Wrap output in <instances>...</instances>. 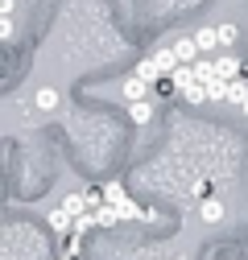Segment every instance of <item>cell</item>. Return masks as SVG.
<instances>
[{"label": "cell", "mask_w": 248, "mask_h": 260, "mask_svg": "<svg viewBox=\"0 0 248 260\" xmlns=\"http://www.w3.org/2000/svg\"><path fill=\"white\" fill-rule=\"evenodd\" d=\"M224 211H228V207H224L220 199H203V203H199V219H203V223H220Z\"/></svg>", "instance_id": "obj_9"}, {"label": "cell", "mask_w": 248, "mask_h": 260, "mask_svg": "<svg viewBox=\"0 0 248 260\" xmlns=\"http://www.w3.org/2000/svg\"><path fill=\"white\" fill-rule=\"evenodd\" d=\"M62 207H67V211H71L75 219L91 211V203H87V194H79V190H75V194H67V199H62Z\"/></svg>", "instance_id": "obj_12"}, {"label": "cell", "mask_w": 248, "mask_h": 260, "mask_svg": "<svg viewBox=\"0 0 248 260\" xmlns=\"http://www.w3.org/2000/svg\"><path fill=\"white\" fill-rule=\"evenodd\" d=\"M34 108H38L42 116L58 112V91H54V87H38V91H34Z\"/></svg>", "instance_id": "obj_5"}, {"label": "cell", "mask_w": 248, "mask_h": 260, "mask_svg": "<svg viewBox=\"0 0 248 260\" xmlns=\"http://www.w3.org/2000/svg\"><path fill=\"white\" fill-rule=\"evenodd\" d=\"M174 54H178L182 67H195L203 50H199V42H195V34H191V38H178V42H174Z\"/></svg>", "instance_id": "obj_4"}, {"label": "cell", "mask_w": 248, "mask_h": 260, "mask_svg": "<svg viewBox=\"0 0 248 260\" xmlns=\"http://www.w3.org/2000/svg\"><path fill=\"white\" fill-rule=\"evenodd\" d=\"M96 227H100V215H96V211H87V215H79V219H75V236L96 232Z\"/></svg>", "instance_id": "obj_16"}, {"label": "cell", "mask_w": 248, "mask_h": 260, "mask_svg": "<svg viewBox=\"0 0 248 260\" xmlns=\"http://www.w3.org/2000/svg\"><path fill=\"white\" fill-rule=\"evenodd\" d=\"M129 116H133V124H149V120H153V104H149V100L129 104Z\"/></svg>", "instance_id": "obj_13"}, {"label": "cell", "mask_w": 248, "mask_h": 260, "mask_svg": "<svg viewBox=\"0 0 248 260\" xmlns=\"http://www.w3.org/2000/svg\"><path fill=\"white\" fill-rule=\"evenodd\" d=\"M133 75H137V79H145V83H149V87H158V83H162V79H166V71H162V67H158V58H153V54H149V58H141V62H137V67H133Z\"/></svg>", "instance_id": "obj_1"}, {"label": "cell", "mask_w": 248, "mask_h": 260, "mask_svg": "<svg viewBox=\"0 0 248 260\" xmlns=\"http://www.w3.org/2000/svg\"><path fill=\"white\" fill-rule=\"evenodd\" d=\"M182 100H186V104H195V108H203V104H211V95H207V83H199V87H191V91L182 95Z\"/></svg>", "instance_id": "obj_15"}, {"label": "cell", "mask_w": 248, "mask_h": 260, "mask_svg": "<svg viewBox=\"0 0 248 260\" xmlns=\"http://www.w3.org/2000/svg\"><path fill=\"white\" fill-rule=\"evenodd\" d=\"M195 75H199V83H215V79H220V75H215V62H207V58L195 62Z\"/></svg>", "instance_id": "obj_17"}, {"label": "cell", "mask_w": 248, "mask_h": 260, "mask_svg": "<svg viewBox=\"0 0 248 260\" xmlns=\"http://www.w3.org/2000/svg\"><path fill=\"white\" fill-rule=\"evenodd\" d=\"M116 211H120V223H129V219H149V211H141V207H137L133 199H124V203H120Z\"/></svg>", "instance_id": "obj_14"}, {"label": "cell", "mask_w": 248, "mask_h": 260, "mask_svg": "<svg viewBox=\"0 0 248 260\" xmlns=\"http://www.w3.org/2000/svg\"><path fill=\"white\" fill-rule=\"evenodd\" d=\"M120 91H124V104H141V100H145V95H149L153 87H149L145 79H137V75H129V79L120 83Z\"/></svg>", "instance_id": "obj_3"}, {"label": "cell", "mask_w": 248, "mask_h": 260, "mask_svg": "<svg viewBox=\"0 0 248 260\" xmlns=\"http://www.w3.org/2000/svg\"><path fill=\"white\" fill-rule=\"evenodd\" d=\"M124 199H129V190H124V182H108V186H104V207H120Z\"/></svg>", "instance_id": "obj_11"}, {"label": "cell", "mask_w": 248, "mask_h": 260, "mask_svg": "<svg viewBox=\"0 0 248 260\" xmlns=\"http://www.w3.org/2000/svg\"><path fill=\"white\" fill-rule=\"evenodd\" d=\"M215 75H220V79H240V75H244V62H240L236 54L215 58Z\"/></svg>", "instance_id": "obj_6"}, {"label": "cell", "mask_w": 248, "mask_h": 260, "mask_svg": "<svg viewBox=\"0 0 248 260\" xmlns=\"http://www.w3.org/2000/svg\"><path fill=\"white\" fill-rule=\"evenodd\" d=\"M0 17H13V0H0Z\"/></svg>", "instance_id": "obj_20"}, {"label": "cell", "mask_w": 248, "mask_h": 260, "mask_svg": "<svg viewBox=\"0 0 248 260\" xmlns=\"http://www.w3.org/2000/svg\"><path fill=\"white\" fill-rule=\"evenodd\" d=\"M174 87H178V95H186V91H191V87H199V75H195V67H178L174 75Z\"/></svg>", "instance_id": "obj_8"}, {"label": "cell", "mask_w": 248, "mask_h": 260, "mask_svg": "<svg viewBox=\"0 0 248 260\" xmlns=\"http://www.w3.org/2000/svg\"><path fill=\"white\" fill-rule=\"evenodd\" d=\"M0 38L13 42V17H0Z\"/></svg>", "instance_id": "obj_19"}, {"label": "cell", "mask_w": 248, "mask_h": 260, "mask_svg": "<svg viewBox=\"0 0 248 260\" xmlns=\"http://www.w3.org/2000/svg\"><path fill=\"white\" fill-rule=\"evenodd\" d=\"M46 223H50V227H54V236H67V240H71V236H75V215H71V211H67V207H54V211H50V219H46Z\"/></svg>", "instance_id": "obj_2"}, {"label": "cell", "mask_w": 248, "mask_h": 260, "mask_svg": "<svg viewBox=\"0 0 248 260\" xmlns=\"http://www.w3.org/2000/svg\"><path fill=\"white\" fill-rule=\"evenodd\" d=\"M207 95H211V104H228V95H232V79H215V83H207Z\"/></svg>", "instance_id": "obj_10"}, {"label": "cell", "mask_w": 248, "mask_h": 260, "mask_svg": "<svg viewBox=\"0 0 248 260\" xmlns=\"http://www.w3.org/2000/svg\"><path fill=\"white\" fill-rule=\"evenodd\" d=\"M236 38H240L236 25H220V46H236Z\"/></svg>", "instance_id": "obj_18"}, {"label": "cell", "mask_w": 248, "mask_h": 260, "mask_svg": "<svg viewBox=\"0 0 248 260\" xmlns=\"http://www.w3.org/2000/svg\"><path fill=\"white\" fill-rule=\"evenodd\" d=\"M195 42H199V50H203V54H211L215 46H220V25H199Z\"/></svg>", "instance_id": "obj_7"}]
</instances>
